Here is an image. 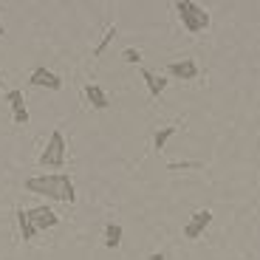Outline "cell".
<instances>
[{"label":"cell","mask_w":260,"mask_h":260,"mask_svg":"<svg viewBox=\"0 0 260 260\" xmlns=\"http://www.w3.org/2000/svg\"><path fill=\"white\" fill-rule=\"evenodd\" d=\"M26 192L31 195H46L51 201H65L74 204L77 201V189H74V181L68 173H43V176H31L23 181Z\"/></svg>","instance_id":"6da1fadb"},{"label":"cell","mask_w":260,"mask_h":260,"mask_svg":"<svg viewBox=\"0 0 260 260\" xmlns=\"http://www.w3.org/2000/svg\"><path fill=\"white\" fill-rule=\"evenodd\" d=\"M176 12H178V20H181V26L187 28L189 34H198L204 28H209V12L192 0H178L176 3Z\"/></svg>","instance_id":"7a4b0ae2"},{"label":"cell","mask_w":260,"mask_h":260,"mask_svg":"<svg viewBox=\"0 0 260 260\" xmlns=\"http://www.w3.org/2000/svg\"><path fill=\"white\" fill-rule=\"evenodd\" d=\"M37 161H40V167H54V170H59L65 164V139L59 130H54L51 136H48L46 150L40 153Z\"/></svg>","instance_id":"3957f363"},{"label":"cell","mask_w":260,"mask_h":260,"mask_svg":"<svg viewBox=\"0 0 260 260\" xmlns=\"http://www.w3.org/2000/svg\"><path fill=\"white\" fill-rule=\"evenodd\" d=\"M26 212H28V221H31V226L37 229V232H43V229H54L59 223V215L54 212L51 207H46V204L31 207V209H26Z\"/></svg>","instance_id":"277c9868"},{"label":"cell","mask_w":260,"mask_h":260,"mask_svg":"<svg viewBox=\"0 0 260 260\" xmlns=\"http://www.w3.org/2000/svg\"><path fill=\"white\" fill-rule=\"evenodd\" d=\"M28 82H31L34 88H46V91H59V88H62V79H59V74H54L51 68H43V65L31 71Z\"/></svg>","instance_id":"5b68a950"},{"label":"cell","mask_w":260,"mask_h":260,"mask_svg":"<svg viewBox=\"0 0 260 260\" xmlns=\"http://www.w3.org/2000/svg\"><path fill=\"white\" fill-rule=\"evenodd\" d=\"M209 223H212V212H209V209L195 212V215H192V221L184 226V238H187V241H198V238H201V232L209 226Z\"/></svg>","instance_id":"8992f818"},{"label":"cell","mask_w":260,"mask_h":260,"mask_svg":"<svg viewBox=\"0 0 260 260\" xmlns=\"http://www.w3.org/2000/svg\"><path fill=\"white\" fill-rule=\"evenodd\" d=\"M6 102H9V108H12V119H14V122L26 124L28 122V111H26V96H23V91L12 88V91L6 93Z\"/></svg>","instance_id":"52a82bcc"},{"label":"cell","mask_w":260,"mask_h":260,"mask_svg":"<svg viewBox=\"0 0 260 260\" xmlns=\"http://www.w3.org/2000/svg\"><path fill=\"white\" fill-rule=\"evenodd\" d=\"M167 74L181 79V82H189V79L198 77V65H195V59H176V62L167 65Z\"/></svg>","instance_id":"ba28073f"},{"label":"cell","mask_w":260,"mask_h":260,"mask_svg":"<svg viewBox=\"0 0 260 260\" xmlns=\"http://www.w3.org/2000/svg\"><path fill=\"white\" fill-rule=\"evenodd\" d=\"M85 96H88V102L96 108V111H105V108H111V99H108V93L99 88V85H93V82H88L85 85Z\"/></svg>","instance_id":"9c48e42d"},{"label":"cell","mask_w":260,"mask_h":260,"mask_svg":"<svg viewBox=\"0 0 260 260\" xmlns=\"http://www.w3.org/2000/svg\"><path fill=\"white\" fill-rule=\"evenodd\" d=\"M142 79L147 82L150 96H161V93H164V88H167V79H164V77H158V74H153L150 68H142Z\"/></svg>","instance_id":"30bf717a"},{"label":"cell","mask_w":260,"mask_h":260,"mask_svg":"<svg viewBox=\"0 0 260 260\" xmlns=\"http://www.w3.org/2000/svg\"><path fill=\"white\" fill-rule=\"evenodd\" d=\"M176 133H178V127H176V124H167V127H158V130H156V136H153V147H156L158 153H161V150L167 147V142H170L173 136H176Z\"/></svg>","instance_id":"8fae6325"},{"label":"cell","mask_w":260,"mask_h":260,"mask_svg":"<svg viewBox=\"0 0 260 260\" xmlns=\"http://www.w3.org/2000/svg\"><path fill=\"white\" fill-rule=\"evenodd\" d=\"M105 246L108 249L122 246V226H119V223H108V226H105Z\"/></svg>","instance_id":"7c38bea8"},{"label":"cell","mask_w":260,"mask_h":260,"mask_svg":"<svg viewBox=\"0 0 260 260\" xmlns=\"http://www.w3.org/2000/svg\"><path fill=\"white\" fill-rule=\"evenodd\" d=\"M17 226H20L23 241H31L34 235H37V229H34L31 221H28V212H26V209H17Z\"/></svg>","instance_id":"4fadbf2b"},{"label":"cell","mask_w":260,"mask_h":260,"mask_svg":"<svg viewBox=\"0 0 260 260\" xmlns=\"http://www.w3.org/2000/svg\"><path fill=\"white\" fill-rule=\"evenodd\" d=\"M113 40H116V26H108V28H105V34H102V40H99L96 46H93V54H96V57H102L105 48L111 46Z\"/></svg>","instance_id":"5bb4252c"},{"label":"cell","mask_w":260,"mask_h":260,"mask_svg":"<svg viewBox=\"0 0 260 260\" xmlns=\"http://www.w3.org/2000/svg\"><path fill=\"white\" fill-rule=\"evenodd\" d=\"M122 59H124V62H130V65H136V62H142V51H139V48H124Z\"/></svg>","instance_id":"9a60e30c"},{"label":"cell","mask_w":260,"mask_h":260,"mask_svg":"<svg viewBox=\"0 0 260 260\" xmlns=\"http://www.w3.org/2000/svg\"><path fill=\"white\" fill-rule=\"evenodd\" d=\"M0 37H6V26H3V20H0Z\"/></svg>","instance_id":"2e32d148"}]
</instances>
